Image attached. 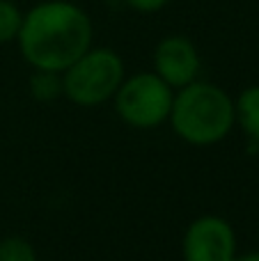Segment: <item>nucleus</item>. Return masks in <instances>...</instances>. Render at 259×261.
I'll list each match as a JSON object with an SVG mask.
<instances>
[{"mask_svg":"<svg viewBox=\"0 0 259 261\" xmlns=\"http://www.w3.org/2000/svg\"><path fill=\"white\" fill-rule=\"evenodd\" d=\"M23 12L12 0H0V44L16 41L18 30H21Z\"/></svg>","mask_w":259,"mask_h":261,"instance_id":"obj_10","label":"nucleus"},{"mask_svg":"<svg viewBox=\"0 0 259 261\" xmlns=\"http://www.w3.org/2000/svg\"><path fill=\"white\" fill-rule=\"evenodd\" d=\"M124 5L131 7L133 12L154 14V12H161L165 5H170V0H124Z\"/></svg>","mask_w":259,"mask_h":261,"instance_id":"obj_11","label":"nucleus"},{"mask_svg":"<svg viewBox=\"0 0 259 261\" xmlns=\"http://www.w3.org/2000/svg\"><path fill=\"white\" fill-rule=\"evenodd\" d=\"M0 261H39L35 245L23 236L0 239Z\"/></svg>","mask_w":259,"mask_h":261,"instance_id":"obj_9","label":"nucleus"},{"mask_svg":"<svg viewBox=\"0 0 259 261\" xmlns=\"http://www.w3.org/2000/svg\"><path fill=\"white\" fill-rule=\"evenodd\" d=\"M202 71V58L197 46L184 35H168L154 48V73L172 90L186 87L197 81Z\"/></svg>","mask_w":259,"mask_h":261,"instance_id":"obj_6","label":"nucleus"},{"mask_svg":"<svg viewBox=\"0 0 259 261\" xmlns=\"http://www.w3.org/2000/svg\"><path fill=\"white\" fill-rule=\"evenodd\" d=\"M16 44L32 69L62 73L94 44V25L81 5L44 0L23 12Z\"/></svg>","mask_w":259,"mask_h":261,"instance_id":"obj_1","label":"nucleus"},{"mask_svg":"<svg viewBox=\"0 0 259 261\" xmlns=\"http://www.w3.org/2000/svg\"><path fill=\"white\" fill-rule=\"evenodd\" d=\"M234 117L246 138L259 144V85L241 90V94L234 99Z\"/></svg>","mask_w":259,"mask_h":261,"instance_id":"obj_7","label":"nucleus"},{"mask_svg":"<svg viewBox=\"0 0 259 261\" xmlns=\"http://www.w3.org/2000/svg\"><path fill=\"white\" fill-rule=\"evenodd\" d=\"M30 96L37 103H53L60 96H64L62 87V73L46 71V69H32V76L28 81Z\"/></svg>","mask_w":259,"mask_h":261,"instance_id":"obj_8","label":"nucleus"},{"mask_svg":"<svg viewBox=\"0 0 259 261\" xmlns=\"http://www.w3.org/2000/svg\"><path fill=\"white\" fill-rule=\"evenodd\" d=\"M126 78V67L117 50L92 44L62 71L64 99L81 108H99L113 101Z\"/></svg>","mask_w":259,"mask_h":261,"instance_id":"obj_3","label":"nucleus"},{"mask_svg":"<svg viewBox=\"0 0 259 261\" xmlns=\"http://www.w3.org/2000/svg\"><path fill=\"white\" fill-rule=\"evenodd\" d=\"M168 122L186 144L214 147L237 126L234 99L223 87L197 78L186 87L174 90Z\"/></svg>","mask_w":259,"mask_h":261,"instance_id":"obj_2","label":"nucleus"},{"mask_svg":"<svg viewBox=\"0 0 259 261\" xmlns=\"http://www.w3.org/2000/svg\"><path fill=\"white\" fill-rule=\"evenodd\" d=\"M237 252V231L220 216L204 213L195 218L184 231V261H232Z\"/></svg>","mask_w":259,"mask_h":261,"instance_id":"obj_5","label":"nucleus"},{"mask_svg":"<svg viewBox=\"0 0 259 261\" xmlns=\"http://www.w3.org/2000/svg\"><path fill=\"white\" fill-rule=\"evenodd\" d=\"M232 261H259V250H250V252H237Z\"/></svg>","mask_w":259,"mask_h":261,"instance_id":"obj_12","label":"nucleus"},{"mask_svg":"<svg viewBox=\"0 0 259 261\" xmlns=\"http://www.w3.org/2000/svg\"><path fill=\"white\" fill-rule=\"evenodd\" d=\"M174 90L161 81L154 71H140L126 76L115 92L113 103L119 119L138 130L159 128L168 122L172 110Z\"/></svg>","mask_w":259,"mask_h":261,"instance_id":"obj_4","label":"nucleus"}]
</instances>
